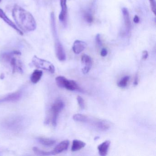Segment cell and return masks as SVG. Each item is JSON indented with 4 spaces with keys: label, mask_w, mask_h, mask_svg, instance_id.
<instances>
[{
    "label": "cell",
    "mask_w": 156,
    "mask_h": 156,
    "mask_svg": "<svg viewBox=\"0 0 156 156\" xmlns=\"http://www.w3.org/2000/svg\"><path fill=\"white\" fill-rule=\"evenodd\" d=\"M87 44L85 42L79 40L75 41L73 46V51L76 54H79L85 49Z\"/></svg>",
    "instance_id": "5bb4252c"
},
{
    "label": "cell",
    "mask_w": 156,
    "mask_h": 156,
    "mask_svg": "<svg viewBox=\"0 0 156 156\" xmlns=\"http://www.w3.org/2000/svg\"><path fill=\"white\" fill-rule=\"evenodd\" d=\"M108 54V51L106 48H103L101 50L100 55L102 57H105Z\"/></svg>",
    "instance_id": "4316f807"
},
{
    "label": "cell",
    "mask_w": 156,
    "mask_h": 156,
    "mask_svg": "<svg viewBox=\"0 0 156 156\" xmlns=\"http://www.w3.org/2000/svg\"><path fill=\"white\" fill-rule=\"evenodd\" d=\"M69 144L70 142L67 140H63L55 147L53 150L52 151V154L53 155H56L66 150L69 147Z\"/></svg>",
    "instance_id": "4fadbf2b"
},
{
    "label": "cell",
    "mask_w": 156,
    "mask_h": 156,
    "mask_svg": "<svg viewBox=\"0 0 156 156\" xmlns=\"http://www.w3.org/2000/svg\"><path fill=\"white\" fill-rule=\"evenodd\" d=\"M129 78H130V77L128 76H124L123 78H121V80L118 83V86L119 87H121V88H125L127 85Z\"/></svg>",
    "instance_id": "603a6c76"
},
{
    "label": "cell",
    "mask_w": 156,
    "mask_h": 156,
    "mask_svg": "<svg viewBox=\"0 0 156 156\" xmlns=\"http://www.w3.org/2000/svg\"><path fill=\"white\" fill-rule=\"evenodd\" d=\"M21 119L19 117L11 118L8 119L4 122L5 127L8 129L16 130L20 127L21 125Z\"/></svg>",
    "instance_id": "9c48e42d"
},
{
    "label": "cell",
    "mask_w": 156,
    "mask_h": 156,
    "mask_svg": "<svg viewBox=\"0 0 156 156\" xmlns=\"http://www.w3.org/2000/svg\"><path fill=\"white\" fill-rule=\"evenodd\" d=\"M81 62L82 64L84 66L82 69V72L83 73L86 74L91 70L93 64L92 58L87 55L83 54L81 57Z\"/></svg>",
    "instance_id": "30bf717a"
},
{
    "label": "cell",
    "mask_w": 156,
    "mask_h": 156,
    "mask_svg": "<svg viewBox=\"0 0 156 156\" xmlns=\"http://www.w3.org/2000/svg\"><path fill=\"white\" fill-rule=\"evenodd\" d=\"M22 93L21 91H17L6 95L0 98V103L5 102H15L21 98Z\"/></svg>",
    "instance_id": "ba28073f"
},
{
    "label": "cell",
    "mask_w": 156,
    "mask_h": 156,
    "mask_svg": "<svg viewBox=\"0 0 156 156\" xmlns=\"http://www.w3.org/2000/svg\"><path fill=\"white\" fill-rule=\"evenodd\" d=\"M33 150L34 151L35 154L40 156H49V155H52L51 151H44L42 150L37 147H34L33 148Z\"/></svg>",
    "instance_id": "7402d4cb"
},
{
    "label": "cell",
    "mask_w": 156,
    "mask_h": 156,
    "mask_svg": "<svg viewBox=\"0 0 156 156\" xmlns=\"http://www.w3.org/2000/svg\"><path fill=\"white\" fill-rule=\"evenodd\" d=\"M95 126L101 131L108 130L110 127V123L106 120H98L95 122Z\"/></svg>",
    "instance_id": "2e32d148"
},
{
    "label": "cell",
    "mask_w": 156,
    "mask_h": 156,
    "mask_svg": "<svg viewBox=\"0 0 156 156\" xmlns=\"http://www.w3.org/2000/svg\"><path fill=\"white\" fill-rule=\"evenodd\" d=\"M83 18L87 23H92L94 21V16L92 12L90 10H86L83 13Z\"/></svg>",
    "instance_id": "44dd1931"
},
{
    "label": "cell",
    "mask_w": 156,
    "mask_h": 156,
    "mask_svg": "<svg viewBox=\"0 0 156 156\" xmlns=\"http://www.w3.org/2000/svg\"><path fill=\"white\" fill-rule=\"evenodd\" d=\"M77 99V103H78V105L80 108L82 109H84L85 107V104L84 100L83 99V98L80 96H77L76 98Z\"/></svg>",
    "instance_id": "cb8c5ba5"
},
{
    "label": "cell",
    "mask_w": 156,
    "mask_h": 156,
    "mask_svg": "<svg viewBox=\"0 0 156 156\" xmlns=\"http://www.w3.org/2000/svg\"><path fill=\"white\" fill-rule=\"evenodd\" d=\"M2 0H0V2H1Z\"/></svg>",
    "instance_id": "4dcf8cb0"
},
{
    "label": "cell",
    "mask_w": 156,
    "mask_h": 156,
    "mask_svg": "<svg viewBox=\"0 0 156 156\" xmlns=\"http://www.w3.org/2000/svg\"><path fill=\"white\" fill-rule=\"evenodd\" d=\"M67 0H60V5L61 7V11L59 15L60 21L66 26L67 21V7L66 4Z\"/></svg>",
    "instance_id": "52a82bcc"
},
{
    "label": "cell",
    "mask_w": 156,
    "mask_h": 156,
    "mask_svg": "<svg viewBox=\"0 0 156 156\" xmlns=\"http://www.w3.org/2000/svg\"><path fill=\"white\" fill-rule=\"evenodd\" d=\"M134 23H138L140 21V19L139 18L138 16L137 15H135V17L134 18V20H133Z\"/></svg>",
    "instance_id": "f1b7e54d"
},
{
    "label": "cell",
    "mask_w": 156,
    "mask_h": 156,
    "mask_svg": "<svg viewBox=\"0 0 156 156\" xmlns=\"http://www.w3.org/2000/svg\"><path fill=\"white\" fill-rule=\"evenodd\" d=\"M38 140L42 145L48 147L54 146L56 143V141L55 140L47 138L40 137L38 139Z\"/></svg>",
    "instance_id": "d6986e66"
},
{
    "label": "cell",
    "mask_w": 156,
    "mask_h": 156,
    "mask_svg": "<svg viewBox=\"0 0 156 156\" xmlns=\"http://www.w3.org/2000/svg\"><path fill=\"white\" fill-rule=\"evenodd\" d=\"M50 20H51V27L52 34L54 40L55 54L59 61L61 62H64L66 60V54L65 51L64 49L63 46L59 40L54 12H52L51 13Z\"/></svg>",
    "instance_id": "7a4b0ae2"
},
{
    "label": "cell",
    "mask_w": 156,
    "mask_h": 156,
    "mask_svg": "<svg viewBox=\"0 0 156 156\" xmlns=\"http://www.w3.org/2000/svg\"><path fill=\"white\" fill-rule=\"evenodd\" d=\"M148 57V53L147 51H144L142 52V59L143 60H146Z\"/></svg>",
    "instance_id": "83f0119b"
},
{
    "label": "cell",
    "mask_w": 156,
    "mask_h": 156,
    "mask_svg": "<svg viewBox=\"0 0 156 156\" xmlns=\"http://www.w3.org/2000/svg\"><path fill=\"white\" fill-rule=\"evenodd\" d=\"M110 143L111 142L110 140H106L98 147V153L100 156H105L107 155Z\"/></svg>",
    "instance_id": "9a60e30c"
},
{
    "label": "cell",
    "mask_w": 156,
    "mask_h": 156,
    "mask_svg": "<svg viewBox=\"0 0 156 156\" xmlns=\"http://www.w3.org/2000/svg\"><path fill=\"white\" fill-rule=\"evenodd\" d=\"M32 62L34 66L39 69L48 71L51 73H54L55 72L54 66L49 61L41 59L35 55L33 58Z\"/></svg>",
    "instance_id": "8992f818"
},
{
    "label": "cell",
    "mask_w": 156,
    "mask_h": 156,
    "mask_svg": "<svg viewBox=\"0 0 156 156\" xmlns=\"http://www.w3.org/2000/svg\"><path fill=\"white\" fill-rule=\"evenodd\" d=\"M96 42L98 46H101L102 45V42L101 40V36L100 34H97L96 36Z\"/></svg>",
    "instance_id": "484cf974"
},
{
    "label": "cell",
    "mask_w": 156,
    "mask_h": 156,
    "mask_svg": "<svg viewBox=\"0 0 156 156\" xmlns=\"http://www.w3.org/2000/svg\"><path fill=\"white\" fill-rule=\"evenodd\" d=\"M56 84L59 87L66 88L70 91H77L83 92L77 83L73 80H70L64 76H58L55 78Z\"/></svg>",
    "instance_id": "277c9868"
},
{
    "label": "cell",
    "mask_w": 156,
    "mask_h": 156,
    "mask_svg": "<svg viewBox=\"0 0 156 156\" xmlns=\"http://www.w3.org/2000/svg\"><path fill=\"white\" fill-rule=\"evenodd\" d=\"M12 14L15 22L23 30L32 32L36 29V21L31 13L19 5L13 7Z\"/></svg>",
    "instance_id": "6da1fadb"
},
{
    "label": "cell",
    "mask_w": 156,
    "mask_h": 156,
    "mask_svg": "<svg viewBox=\"0 0 156 156\" xmlns=\"http://www.w3.org/2000/svg\"><path fill=\"white\" fill-rule=\"evenodd\" d=\"M138 84V76L136 75L135 77L134 81V85L135 86L137 85Z\"/></svg>",
    "instance_id": "f546056e"
},
{
    "label": "cell",
    "mask_w": 156,
    "mask_h": 156,
    "mask_svg": "<svg viewBox=\"0 0 156 156\" xmlns=\"http://www.w3.org/2000/svg\"><path fill=\"white\" fill-rule=\"evenodd\" d=\"M86 146V143L82 140H74L73 141L71 151H76L80 150L83 148L84 147Z\"/></svg>",
    "instance_id": "e0dca14e"
},
{
    "label": "cell",
    "mask_w": 156,
    "mask_h": 156,
    "mask_svg": "<svg viewBox=\"0 0 156 156\" xmlns=\"http://www.w3.org/2000/svg\"><path fill=\"white\" fill-rule=\"evenodd\" d=\"M64 106V103L61 99L55 100L52 105L51 108V121L53 126H56L58 116L63 109Z\"/></svg>",
    "instance_id": "5b68a950"
},
{
    "label": "cell",
    "mask_w": 156,
    "mask_h": 156,
    "mask_svg": "<svg viewBox=\"0 0 156 156\" xmlns=\"http://www.w3.org/2000/svg\"><path fill=\"white\" fill-rule=\"evenodd\" d=\"M42 75V71L39 70H34L31 76V81L33 83H37L41 80Z\"/></svg>",
    "instance_id": "ac0fdd59"
},
{
    "label": "cell",
    "mask_w": 156,
    "mask_h": 156,
    "mask_svg": "<svg viewBox=\"0 0 156 156\" xmlns=\"http://www.w3.org/2000/svg\"><path fill=\"white\" fill-rule=\"evenodd\" d=\"M20 55V52L17 51L4 53L0 55V60L4 62H9L12 66L13 73H15L17 70L22 72L21 64L16 57L17 55Z\"/></svg>",
    "instance_id": "3957f363"
},
{
    "label": "cell",
    "mask_w": 156,
    "mask_h": 156,
    "mask_svg": "<svg viewBox=\"0 0 156 156\" xmlns=\"http://www.w3.org/2000/svg\"><path fill=\"white\" fill-rule=\"evenodd\" d=\"M151 8V11L154 15H156V3L155 0H149Z\"/></svg>",
    "instance_id": "d4e9b609"
},
{
    "label": "cell",
    "mask_w": 156,
    "mask_h": 156,
    "mask_svg": "<svg viewBox=\"0 0 156 156\" xmlns=\"http://www.w3.org/2000/svg\"><path fill=\"white\" fill-rule=\"evenodd\" d=\"M0 18L2 20H3L9 26H10L12 29H14L15 30H16L19 34H20V35H23V32L15 25V23L12 21L11 20L9 19V17L7 16L6 13L3 11V10L1 9H0Z\"/></svg>",
    "instance_id": "8fae6325"
},
{
    "label": "cell",
    "mask_w": 156,
    "mask_h": 156,
    "mask_svg": "<svg viewBox=\"0 0 156 156\" xmlns=\"http://www.w3.org/2000/svg\"><path fill=\"white\" fill-rule=\"evenodd\" d=\"M73 119L76 122L87 123L89 121L88 117L81 114H75L73 116Z\"/></svg>",
    "instance_id": "ffe728a7"
},
{
    "label": "cell",
    "mask_w": 156,
    "mask_h": 156,
    "mask_svg": "<svg viewBox=\"0 0 156 156\" xmlns=\"http://www.w3.org/2000/svg\"><path fill=\"white\" fill-rule=\"evenodd\" d=\"M122 13L126 33L127 34H129L131 30V21L129 12L126 8H123L122 9Z\"/></svg>",
    "instance_id": "7c38bea8"
}]
</instances>
